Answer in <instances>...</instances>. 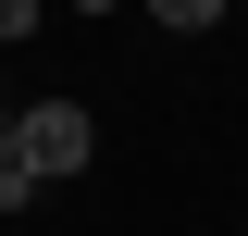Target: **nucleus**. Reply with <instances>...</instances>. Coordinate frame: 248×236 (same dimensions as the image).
<instances>
[{"instance_id": "obj_1", "label": "nucleus", "mask_w": 248, "mask_h": 236, "mask_svg": "<svg viewBox=\"0 0 248 236\" xmlns=\"http://www.w3.org/2000/svg\"><path fill=\"white\" fill-rule=\"evenodd\" d=\"M87 149H99L87 100H25V112H13V162H25L37 186H62V174H87Z\"/></svg>"}, {"instance_id": "obj_2", "label": "nucleus", "mask_w": 248, "mask_h": 236, "mask_svg": "<svg viewBox=\"0 0 248 236\" xmlns=\"http://www.w3.org/2000/svg\"><path fill=\"white\" fill-rule=\"evenodd\" d=\"M0 174H13V100H0Z\"/></svg>"}]
</instances>
